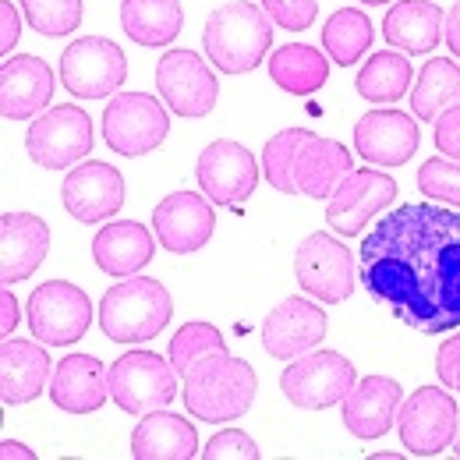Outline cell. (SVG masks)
<instances>
[{
    "mask_svg": "<svg viewBox=\"0 0 460 460\" xmlns=\"http://www.w3.org/2000/svg\"><path fill=\"white\" fill-rule=\"evenodd\" d=\"M358 284L425 337L460 330V213L436 202L386 213L358 248Z\"/></svg>",
    "mask_w": 460,
    "mask_h": 460,
    "instance_id": "obj_1",
    "label": "cell"
},
{
    "mask_svg": "<svg viewBox=\"0 0 460 460\" xmlns=\"http://www.w3.org/2000/svg\"><path fill=\"white\" fill-rule=\"evenodd\" d=\"M255 394H259L255 368L244 358H234L230 350H213L188 368L181 401L191 418L224 425V421H237L241 414H248Z\"/></svg>",
    "mask_w": 460,
    "mask_h": 460,
    "instance_id": "obj_2",
    "label": "cell"
},
{
    "mask_svg": "<svg viewBox=\"0 0 460 460\" xmlns=\"http://www.w3.org/2000/svg\"><path fill=\"white\" fill-rule=\"evenodd\" d=\"M202 47L217 71L248 75L266 60L273 47V18L262 11V4L227 0L217 11H209Z\"/></svg>",
    "mask_w": 460,
    "mask_h": 460,
    "instance_id": "obj_3",
    "label": "cell"
},
{
    "mask_svg": "<svg viewBox=\"0 0 460 460\" xmlns=\"http://www.w3.org/2000/svg\"><path fill=\"white\" fill-rule=\"evenodd\" d=\"M173 297L153 277H124L100 301V330L114 344H146L167 330Z\"/></svg>",
    "mask_w": 460,
    "mask_h": 460,
    "instance_id": "obj_4",
    "label": "cell"
},
{
    "mask_svg": "<svg viewBox=\"0 0 460 460\" xmlns=\"http://www.w3.org/2000/svg\"><path fill=\"white\" fill-rule=\"evenodd\" d=\"M107 376H111V401L124 414L142 418L177 401V368L171 365V358L156 350H124L107 368Z\"/></svg>",
    "mask_w": 460,
    "mask_h": 460,
    "instance_id": "obj_5",
    "label": "cell"
},
{
    "mask_svg": "<svg viewBox=\"0 0 460 460\" xmlns=\"http://www.w3.org/2000/svg\"><path fill=\"white\" fill-rule=\"evenodd\" d=\"M358 383V368L341 350H308L288 361L280 372V390L294 407L301 411H326L344 403V397Z\"/></svg>",
    "mask_w": 460,
    "mask_h": 460,
    "instance_id": "obj_6",
    "label": "cell"
},
{
    "mask_svg": "<svg viewBox=\"0 0 460 460\" xmlns=\"http://www.w3.org/2000/svg\"><path fill=\"white\" fill-rule=\"evenodd\" d=\"M171 135L167 107L149 93H120L103 111V142L117 156H146Z\"/></svg>",
    "mask_w": 460,
    "mask_h": 460,
    "instance_id": "obj_7",
    "label": "cell"
},
{
    "mask_svg": "<svg viewBox=\"0 0 460 460\" xmlns=\"http://www.w3.org/2000/svg\"><path fill=\"white\" fill-rule=\"evenodd\" d=\"M294 277L305 294L319 297L323 305H341L358 288L354 255L341 237L333 234H308L294 252Z\"/></svg>",
    "mask_w": 460,
    "mask_h": 460,
    "instance_id": "obj_8",
    "label": "cell"
},
{
    "mask_svg": "<svg viewBox=\"0 0 460 460\" xmlns=\"http://www.w3.org/2000/svg\"><path fill=\"white\" fill-rule=\"evenodd\" d=\"M89 149H93V117L71 103H60L47 114L32 117L25 135V153L43 171H67L78 160H85Z\"/></svg>",
    "mask_w": 460,
    "mask_h": 460,
    "instance_id": "obj_9",
    "label": "cell"
},
{
    "mask_svg": "<svg viewBox=\"0 0 460 460\" xmlns=\"http://www.w3.org/2000/svg\"><path fill=\"white\" fill-rule=\"evenodd\" d=\"M457 429V401L443 386H418L411 397H403L401 414H397V432H401L407 454L439 457L447 447H454Z\"/></svg>",
    "mask_w": 460,
    "mask_h": 460,
    "instance_id": "obj_10",
    "label": "cell"
},
{
    "mask_svg": "<svg viewBox=\"0 0 460 460\" xmlns=\"http://www.w3.org/2000/svg\"><path fill=\"white\" fill-rule=\"evenodd\" d=\"M128 78V58L107 36H82L60 54V82L78 100H107Z\"/></svg>",
    "mask_w": 460,
    "mask_h": 460,
    "instance_id": "obj_11",
    "label": "cell"
},
{
    "mask_svg": "<svg viewBox=\"0 0 460 460\" xmlns=\"http://www.w3.org/2000/svg\"><path fill=\"white\" fill-rule=\"evenodd\" d=\"M29 326L47 347L78 344L93 326V301L67 280H47L29 297Z\"/></svg>",
    "mask_w": 460,
    "mask_h": 460,
    "instance_id": "obj_12",
    "label": "cell"
},
{
    "mask_svg": "<svg viewBox=\"0 0 460 460\" xmlns=\"http://www.w3.org/2000/svg\"><path fill=\"white\" fill-rule=\"evenodd\" d=\"M156 89H160V100L177 117L213 114L220 100L217 75L195 50H167L156 64Z\"/></svg>",
    "mask_w": 460,
    "mask_h": 460,
    "instance_id": "obj_13",
    "label": "cell"
},
{
    "mask_svg": "<svg viewBox=\"0 0 460 460\" xmlns=\"http://www.w3.org/2000/svg\"><path fill=\"white\" fill-rule=\"evenodd\" d=\"M397 199V181L383 171H350L326 199V224L341 237H358Z\"/></svg>",
    "mask_w": 460,
    "mask_h": 460,
    "instance_id": "obj_14",
    "label": "cell"
},
{
    "mask_svg": "<svg viewBox=\"0 0 460 460\" xmlns=\"http://www.w3.org/2000/svg\"><path fill=\"white\" fill-rule=\"evenodd\" d=\"M199 188L202 195H209L217 206H241L255 195L259 188V160L252 156V149H244L241 142H209L202 153H199Z\"/></svg>",
    "mask_w": 460,
    "mask_h": 460,
    "instance_id": "obj_15",
    "label": "cell"
},
{
    "mask_svg": "<svg viewBox=\"0 0 460 460\" xmlns=\"http://www.w3.org/2000/svg\"><path fill=\"white\" fill-rule=\"evenodd\" d=\"M124 173L103 164V160H85L75 171H67L60 184V202L67 209V217H75L78 224H103L111 220L117 209L124 206Z\"/></svg>",
    "mask_w": 460,
    "mask_h": 460,
    "instance_id": "obj_16",
    "label": "cell"
},
{
    "mask_svg": "<svg viewBox=\"0 0 460 460\" xmlns=\"http://www.w3.org/2000/svg\"><path fill=\"white\" fill-rule=\"evenodd\" d=\"M217 202L199 191H173L153 209V230L156 241L171 255H191L209 244L217 230Z\"/></svg>",
    "mask_w": 460,
    "mask_h": 460,
    "instance_id": "obj_17",
    "label": "cell"
},
{
    "mask_svg": "<svg viewBox=\"0 0 460 460\" xmlns=\"http://www.w3.org/2000/svg\"><path fill=\"white\" fill-rule=\"evenodd\" d=\"M326 330H330V319L315 301L288 297L262 323V350L277 361H294L323 344Z\"/></svg>",
    "mask_w": 460,
    "mask_h": 460,
    "instance_id": "obj_18",
    "label": "cell"
},
{
    "mask_svg": "<svg viewBox=\"0 0 460 460\" xmlns=\"http://www.w3.org/2000/svg\"><path fill=\"white\" fill-rule=\"evenodd\" d=\"M418 120L403 111H368L354 124V153L372 167H401L418 153Z\"/></svg>",
    "mask_w": 460,
    "mask_h": 460,
    "instance_id": "obj_19",
    "label": "cell"
},
{
    "mask_svg": "<svg viewBox=\"0 0 460 460\" xmlns=\"http://www.w3.org/2000/svg\"><path fill=\"white\" fill-rule=\"evenodd\" d=\"M54 100V71L36 54L7 58L0 67V114L7 120H32Z\"/></svg>",
    "mask_w": 460,
    "mask_h": 460,
    "instance_id": "obj_20",
    "label": "cell"
},
{
    "mask_svg": "<svg viewBox=\"0 0 460 460\" xmlns=\"http://www.w3.org/2000/svg\"><path fill=\"white\" fill-rule=\"evenodd\" d=\"M403 390L390 376H365L354 383V390L344 397V425L358 439H383L401 414Z\"/></svg>",
    "mask_w": 460,
    "mask_h": 460,
    "instance_id": "obj_21",
    "label": "cell"
},
{
    "mask_svg": "<svg viewBox=\"0 0 460 460\" xmlns=\"http://www.w3.org/2000/svg\"><path fill=\"white\" fill-rule=\"evenodd\" d=\"M54 379V361L47 344L40 341H14L4 337L0 344V401L7 407L36 401Z\"/></svg>",
    "mask_w": 460,
    "mask_h": 460,
    "instance_id": "obj_22",
    "label": "cell"
},
{
    "mask_svg": "<svg viewBox=\"0 0 460 460\" xmlns=\"http://www.w3.org/2000/svg\"><path fill=\"white\" fill-rule=\"evenodd\" d=\"M50 401L67 414H93L111 401V376L96 354H67L54 365Z\"/></svg>",
    "mask_w": 460,
    "mask_h": 460,
    "instance_id": "obj_23",
    "label": "cell"
},
{
    "mask_svg": "<svg viewBox=\"0 0 460 460\" xmlns=\"http://www.w3.org/2000/svg\"><path fill=\"white\" fill-rule=\"evenodd\" d=\"M47 252H50L47 220H40L36 213H4L0 217V259H4L0 280L7 288L29 280L43 266Z\"/></svg>",
    "mask_w": 460,
    "mask_h": 460,
    "instance_id": "obj_24",
    "label": "cell"
},
{
    "mask_svg": "<svg viewBox=\"0 0 460 460\" xmlns=\"http://www.w3.org/2000/svg\"><path fill=\"white\" fill-rule=\"evenodd\" d=\"M447 36V11L436 0H397L383 18V40L407 58L432 54Z\"/></svg>",
    "mask_w": 460,
    "mask_h": 460,
    "instance_id": "obj_25",
    "label": "cell"
},
{
    "mask_svg": "<svg viewBox=\"0 0 460 460\" xmlns=\"http://www.w3.org/2000/svg\"><path fill=\"white\" fill-rule=\"evenodd\" d=\"M156 255V241L153 230L138 220H111L107 227L96 230L93 237V262L107 273V277H135L138 270H146Z\"/></svg>",
    "mask_w": 460,
    "mask_h": 460,
    "instance_id": "obj_26",
    "label": "cell"
},
{
    "mask_svg": "<svg viewBox=\"0 0 460 460\" xmlns=\"http://www.w3.org/2000/svg\"><path fill=\"white\" fill-rule=\"evenodd\" d=\"M135 460H188L199 457V432L188 418L173 411H149L131 432Z\"/></svg>",
    "mask_w": 460,
    "mask_h": 460,
    "instance_id": "obj_27",
    "label": "cell"
},
{
    "mask_svg": "<svg viewBox=\"0 0 460 460\" xmlns=\"http://www.w3.org/2000/svg\"><path fill=\"white\" fill-rule=\"evenodd\" d=\"M350 171H354V164H350V149H347L344 142H333V138H319L315 135L301 149L294 177H297V191L305 199L323 202V199H330L337 191V184Z\"/></svg>",
    "mask_w": 460,
    "mask_h": 460,
    "instance_id": "obj_28",
    "label": "cell"
},
{
    "mask_svg": "<svg viewBox=\"0 0 460 460\" xmlns=\"http://www.w3.org/2000/svg\"><path fill=\"white\" fill-rule=\"evenodd\" d=\"M120 25L138 47H167L184 29L181 0H120Z\"/></svg>",
    "mask_w": 460,
    "mask_h": 460,
    "instance_id": "obj_29",
    "label": "cell"
},
{
    "mask_svg": "<svg viewBox=\"0 0 460 460\" xmlns=\"http://www.w3.org/2000/svg\"><path fill=\"white\" fill-rule=\"evenodd\" d=\"M270 78L290 93V96H312L330 78V58L308 43H288L273 50L270 58Z\"/></svg>",
    "mask_w": 460,
    "mask_h": 460,
    "instance_id": "obj_30",
    "label": "cell"
},
{
    "mask_svg": "<svg viewBox=\"0 0 460 460\" xmlns=\"http://www.w3.org/2000/svg\"><path fill=\"white\" fill-rule=\"evenodd\" d=\"M460 103V64L450 58H432L411 85V114L418 120H436L443 111Z\"/></svg>",
    "mask_w": 460,
    "mask_h": 460,
    "instance_id": "obj_31",
    "label": "cell"
},
{
    "mask_svg": "<svg viewBox=\"0 0 460 460\" xmlns=\"http://www.w3.org/2000/svg\"><path fill=\"white\" fill-rule=\"evenodd\" d=\"M411 85H414V67H411L407 54H397V50L372 54L354 78L358 96L368 103H397L401 96H407Z\"/></svg>",
    "mask_w": 460,
    "mask_h": 460,
    "instance_id": "obj_32",
    "label": "cell"
},
{
    "mask_svg": "<svg viewBox=\"0 0 460 460\" xmlns=\"http://www.w3.org/2000/svg\"><path fill=\"white\" fill-rule=\"evenodd\" d=\"M372 40H376V29H372V18L358 7H341L326 18L323 25V50L326 58L341 67H350L372 50Z\"/></svg>",
    "mask_w": 460,
    "mask_h": 460,
    "instance_id": "obj_33",
    "label": "cell"
},
{
    "mask_svg": "<svg viewBox=\"0 0 460 460\" xmlns=\"http://www.w3.org/2000/svg\"><path fill=\"white\" fill-rule=\"evenodd\" d=\"M312 138H315V131H308V128H284V131H277L266 142V149H262V173H266L270 188H277L280 195H294L297 191V177H294L297 156H301V149Z\"/></svg>",
    "mask_w": 460,
    "mask_h": 460,
    "instance_id": "obj_34",
    "label": "cell"
},
{
    "mask_svg": "<svg viewBox=\"0 0 460 460\" xmlns=\"http://www.w3.org/2000/svg\"><path fill=\"white\" fill-rule=\"evenodd\" d=\"M213 350H227L224 333H220L213 323H184V326L173 333L167 358H171V365L177 368V376H188V368H191L199 358L213 354Z\"/></svg>",
    "mask_w": 460,
    "mask_h": 460,
    "instance_id": "obj_35",
    "label": "cell"
},
{
    "mask_svg": "<svg viewBox=\"0 0 460 460\" xmlns=\"http://www.w3.org/2000/svg\"><path fill=\"white\" fill-rule=\"evenodd\" d=\"M22 11L29 25L47 40L71 36L82 25V0H22Z\"/></svg>",
    "mask_w": 460,
    "mask_h": 460,
    "instance_id": "obj_36",
    "label": "cell"
},
{
    "mask_svg": "<svg viewBox=\"0 0 460 460\" xmlns=\"http://www.w3.org/2000/svg\"><path fill=\"white\" fill-rule=\"evenodd\" d=\"M418 191L432 202H450L460 206V160L432 156L418 171Z\"/></svg>",
    "mask_w": 460,
    "mask_h": 460,
    "instance_id": "obj_37",
    "label": "cell"
},
{
    "mask_svg": "<svg viewBox=\"0 0 460 460\" xmlns=\"http://www.w3.org/2000/svg\"><path fill=\"white\" fill-rule=\"evenodd\" d=\"M259 4L273 18V25L288 32H305L319 18V0H259Z\"/></svg>",
    "mask_w": 460,
    "mask_h": 460,
    "instance_id": "obj_38",
    "label": "cell"
},
{
    "mask_svg": "<svg viewBox=\"0 0 460 460\" xmlns=\"http://www.w3.org/2000/svg\"><path fill=\"white\" fill-rule=\"evenodd\" d=\"M202 457L206 460H255V457H262V450H259V443H255L248 432H241V429H224V432H217V436L206 443Z\"/></svg>",
    "mask_w": 460,
    "mask_h": 460,
    "instance_id": "obj_39",
    "label": "cell"
},
{
    "mask_svg": "<svg viewBox=\"0 0 460 460\" xmlns=\"http://www.w3.org/2000/svg\"><path fill=\"white\" fill-rule=\"evenodd\" d=\"M436 128V149L447 156V160H460V103L443 111V114L432 120Z\"/></svg>",
    "mask_w": 460,
    "mask_h": 460,
    "instance_id": "obj_40",
    "label": "cell"
},
{
    "mask_svg": "<svg viewBox=\"0 0 460 460\" xmlns=\"http://www.w3.org/2000/svg\"><path fill=\"white\" fill-rule=\"evenodd\" d=\"M436 376L447 390L460 394V333H454L450 341H443L436 350Z\"/></svg>",
    "mask_w": 460,
    "mask_h": 460,
    "instance_id": "obj_41",
    "label": "cell"
},
{
    "mask_svg": "<svg viewBox=\"0 0 460 460\" xmlns=\"http://www.w3.org/2000/svg\"><path fill=\"white\" fill-rule=\"evenodd\" d=\"M18 40H22L18 7L11 0H0V50H4V58H11V50L18 47Z\"/></svg>",
    "mask_w": 460,
    "mask_h": 460,
    "instance_id": "obj_42",
    "label": "cell"
},
{
    "mask_svg": "<svg viewBox=\"0 0 460 460\" xmlns=\"http://www.w3.org/2000/svg\"><path fill=\"white\" fill-rule=\"evenodd\" d=\"M0 308H4V312H0V333L11 337V333L18 330V319H22V315H18V301H14V294H11L7 284H4V294H0Z\"/></svg>",
    "mask_w": 460,
    "mask_h": 460,
    "instance_id": "obj_43",
    "label": "cell"
},
{
    "mask_svg": "<svg viewBox=\"0 0 460 460\" xmlns=\"http://www.w3.org/2000/svg\"><path fill=\"white\" fill-rule=\"evenodd\" d=\"M447 47H450V54L460 58V0H454V7L447 11Z\"/></svg>",
    "mask_w": 460,
    "mask_h": 460,
    "instance_id": "obj_44",
    "label": "cell"
},
{
    "mask_svg": "<svg viewBox=\"0 0 460 460\" xmlns=\"http://www.w3.org/2000/svg\"><path fill=\"white\" fill-rule=\"evenodd\" d=\"M0 457L4 460H29V457H36V454H32L25 443H11V439H4V443H0Z\"/></svg>",
    "mask_w": 460,
    "mask_h": 460,
    "instance_id": "obj_45",
    "label": "cell"
},
{
    "mask_svg": "<svg viewBox=\"0 0 460 460\" xmlns=\"http://www.w3.org/2000/svg\"><path fill=\"white\" fill-rule=\"evenodd\" d=\"M401 454H394V450H383V454H372V460H397Z\"/></svg>",
    "mask_w": 460,
    "mask_h": 460,
    "instance_id": "obj_46",
    "label": "cell"
},
{
    "mask_svg": "<svg viewBox=\"0 0 460 460\" xmlns=\"http://www.w3.org/2000/svg\"><path fill=\"white\" fill-rule=\"evenodd\" d=\"M454 454L460 457V429H457V439H454Z\"/></svg>",
    "mask_w": 460,
    "mask_h": 460,
    "instance_id": "obj_47",
    "label": "cell"
},
{
    "mask_svg": "<svg viewBox=\"0 0 460 460\" xmlns=\"http://www.w3.org/2000/svg\"><path fill=\"white\" fill-rule=\"evenodd\" d=\"M361 4H372V7H379V4H390V0H361Z\"/></svg>",
    "mask_w": 460,
    "mask_h": 460,
    "instance_id": "obj_48",
    "label": "cell"
}]
</instances>
